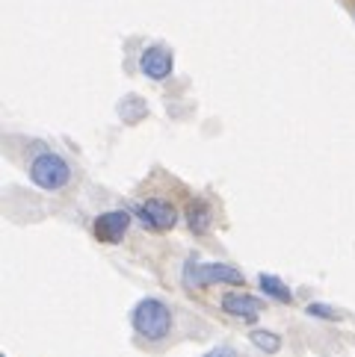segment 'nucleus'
<instances>
[{
  "label": "nucleus",
  "mask_w": 355,
  "mask_h": 357,
  "mask_svg": "<svg viewBox=\"0 0 355 357\" xmlns=\"http://www.w3.org/2000/svg\"><path fill=\"white\" fill-rule=\"evenodd\" d=\"M131 325L136 331V337H143L148 342H157V340H166L175 328V316L172 307L160 298H143L136 301V307L131 313Z\"/></svg>",
  "instance_id": "f257e3e1"
},
{
  "label": "nucleus",
  "mask_w": 355,
  "mask_h": 357,
  "mask_svg": "<svg viewBox=\"0 0 355 357\" xmlns=\"http://www.w3.org/2000/svg\"><path fill=\"white\" fill-rule=\"evenodd\" d=\"M181 280L187 289H201L210 284H231V287H243V272L237 266L228 263H198V257H187Z\"/></svg>",
  "instance_id": "f03ea898"
},
{
  "label": "nucleus",
  "mask_w": 355,
  "mask_h": 357,
  "mask_svg": "<svg viewBox=\"0 0 355 357\" xmlns=\"http://www.w3.org/2000/svg\"><path fill=\"white\" fill-rule=\"evenodd\" d=\"M30 181L45 192H59L71 183V165L57 151H42L30 162Z\"/></svg>",
  "instance_id": "7ed1b4c3"
},
{
  "label": "nucleus",
  "mask_w": 355,
  "mask_h": 357,
  "mask_svg": "<svg viewBox=\"0 0 355 357\" xmlns=\"http://www.w3.org/2000/svg\"><path fill=\"white\" fill-rule=\"evenodd\" d=\"M133 215L145 231H154V234L172 231V227L178 225V210L163 198H145V201L133 204Z\"/></svg>",
  "instance_id": "20e7f679"
},
{
  "label": "nucleus",
  "mask_w": 355,
  "mask_h": 357,
  "mask_svg": "<svg viewBox=\"0 0 355 357\" xmlns=\"http://www.w3.org/2000/svg\"><path fill=\"white\" fill-rule=\"evenodd\" d=\"M131 213L128 210H107V213H101L95 225H92V234L101 239V242H107V245H116V242H122L124 236H128L131 231Z\"/></svg>",
  "instance_id": "39448f33"
},
{
  "label": "nucleus",
  "mask_w": 355,
  "mask_h": 357,
  "mask_svg": "<svg viewBox=\"0 0 355 357\" xmlns=\"http://www.w3.org/2000/svg\"><path fill=\"white\" fill-rule=\"evenodd\" d=\"M219 304L228 316L240 319V322H258L261 316V301L255 296H249V292H225Z\"/></svg>",
  "instance_id": "423d86ee"
},
{
  "label": "nucleus",
  "mask_w": 355,
  "mask_h": 357,
  "mask_svg": "<svg viewBox=\"0 0 355 357\" xmlns=\"http://www.w3.org/2000/svg\"><path fill=\"white\" fill-rule=\"evenodd\" d=\"M139 68H143L148 80H166L172 74V54L160 45H151L143 50V56H139Z\"/></svg>",
  "instance_id": "0eeeda50"
},
{
  "label": "nucleus",
  "mask_w": 355,
  "mask_h": 357,
  "mask_svg": "<svg viewBox=\"0 0 355 357\" xmlns=\"http://www.w3.org/2000/svg\"><path fill=\"white\" fill-rule=\"evenodd\" d=\"M210 222H213V210H210V204L205 198H193L189 201V207H187V227L193 234H208L210 231Z\"/></svg>",
  "instance_id": "6e6552de"
},
{
  "label": "nucleus",
  "mask_w": 355,
  "mask_h": 357,
  "mask_svg": "<svg viewBox=\"0 0 355 357\" xmlns=\"http://www.w3.org/2000/svg\"><path fill=\"white\" fill-rule=\"evenodd\" d=\"M258 287H261L263 296H270V298L282 301V304L294 301V292H290V287L284 284L282 278H275V275H261V278H258Z\"/></svg>",
  "instance_id": "1a4fd4ad"
},
{
  "label": "nucleus",
  "mask_w": 355,
  "mask_h": 357,
  "mask_svg": "<svg viewBox=\"0 0 355 357\" xmlns=\"http://www.w3.org/2000/svg\"><path fill=\"white\" fill-rule=\"evenodd\" d=\"M249 340H252V346L261 349V351H266V354L282 351V337L273 334V331H261V328H255V331L249 334Z\"/></svg>",
  "instance_id": "9d476101"
},
{
  "label": "nucleus",
  "mask_w": 355,
  "mask_h": 357,
  "mask_svg": "<svg viewBox=\"0 0 355 357\" xmlns=\"http://www.w3.org/2000/svg\"><path fill=\"white\" fill-rule=\"evenodd\" d=\"M308 316H317V319L332 322V319H338V310H332L328 304H308Z\"/></svg>",
  "instance_id": "9b49d317"
},
{
  "label": "nucleus",
  "mask_w": 355,
  "mask_h": 357,
  "mask_svg": "<svg viewBox=\"0 0 355 357\" xmlns=\"http://www.w3.org/2000/svg\"><path fill=\"white\" fill-rule=\"evenodd\" d=\"M205 357H240V354H237V349H231V346H225V342H222V346L210 349Z\"/></svg>",
  "instance_id": "f8f14e48"
}]
</instances>
